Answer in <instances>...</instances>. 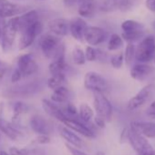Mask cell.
<instances>
[{
    "mask_svg": "<svg viewBox=\"0 0 155 155\" xmlns=\"http://www.w3.org/2000/svg\"><path fill=\"white\" fill-rule=\"evenodd\" d=\"M39 47L43 55L50 59H54L61 51L65 50V45L60 38L48 33L39 39Z\"/></svg>",
    "mask_w": 155,
    "mask_h": 155,
    "instance_id": "cell-1",
    "label": "cell"
},
{
    "mask_svg": "<svg viewBox=\"0 0 155 155\" xmlns=\"http://www.w3.org/2000/svg\"><path fill=\"white\" fill-rule=\"evenodd\" d=\"M155 58V38L146 36L136 47L135 59L140 63H147Z\"/></svg>",
    "mask_w": 155,
    "mask_h": 155,
    "instance_id": "cell-2",
    "label": "cell"
},
{
    "mask_svg": "<svg viewBox=\"0 0 155 155\" xmlns=\"http://www.w3.org/2000/svg\"><path fill=\"white\" fill-rule=\"evenodd\" d=\"M42 89V82L39 81H34L28 83H24L12 88L8 89L4 91V95L8 98L16 97H29L35 95Z\"/></svg>",
    "mask_w": 155,
    "mask_h": 155,
    "instance_id": "cell-3",
    "label": "cell"
},
{
    "mask_svg": "<svg viewBox=\"0 0 155 155\" xmlns=\"http://www.w3.org/2000/svg\"><path fill=\"white\" fill-rule=\"evenodd\" d=\"M43 31V24L40 20L35 22L29 27L24 28L20 31V38L18 43V48L20 50L26 49L30 47L35 39L42 33Z\"/></svg>",
    "mask_w": 155,
    "mask_h": 155,
    "instance_id": "cell-4",
    "label": "cell"
},
{
    "mask_svg": "<svg viewBox=\"0 0 155 155\" xmlns=\"http://www.w3.org/2000/svg\"><path fill=\"white\" fill-rule=\"evenodd\" d=\"M84 87L88 91L102 93L109 89V83L100 73L89 71L84 76Z\"/></svg>",
    "mask_w": 155,
    "mask_h": 155,
    "instance_id": "cell-5",
    "label": "cell"
},
{
    "mask_svg": "<svg viewBox=\"0 0 155 155\" xmlns=\"http://www.w3.org/2000/svg\"><path fill=\"white\" fill-rule=\"evenodd\" d=\"M18 32V28L15 18H9L8 20L5 21L2 37H1V47L4 52L10 51L15 42Z\"/></svg>",
    "mask_w": 155,
    "mask_h": 155,
    "instance_id": "cell-6",
    "label": "cell"
},
{
    "mask_svg": "<svg viewBox=\"0 0 155 155\" xmlns=\"http://www.w3.org/2000/svg\"><path fill=\"white\" fill-rule=\"evenodd\" d=\"M127 140L130 141V145L137 152L138 155H144L148 152L153 151L151 144L149 142L147 138L136 132L133 129L130 127L127 132Z\"/></svg>",
    "mask_w": 155,
    "mask_h": 155,
    "instance_id": "cell-7",
    "label": "cell"
},
{
    "mask_svg": "<svg viewBox=\"0 0 155 155\" xmlns=\"http://www.w3.org/2000/svg\"><path fill=\"white\" fill-rule=\"evenodd\" d=\"M93 105L97 116L102 118L105 121H110L112 116V106L110 101L101 92H93Z\"/></svg>",
    "mask_w": 155,
    "mask_h": 155,
    "instance_id": "cell-8",
    "label": "cell"
},
{
    "mask_svg": "<svg viewBox=\"0 0 155 155\" xmlns=\"http://www.w3.org/2000/svg\"><path fill=\"white\" fill-rule=\"evenodd\" d=\"M30 9L29 7L13 3L9 0H0V18L2 19L18 17Z\"/></svg>",
    "mask_w": 155,
    "mask_h": 155,
    "instance_id": "cell-9",
    "label": "cell"
},
{
    "mask_svg": "<svg viewBox=\"0 0 155 155\" xmlns=\"http://www.w3.org/2000/svg\"><path fill=\"white\" fill-rule=\"evenodd\" d=\"M16 68L20 72L23 78H26L36 73L38 69V65L33 54L27 53L18 58Z\"/></svg>",
    "mask_w": 155,
    "mask_h": 155,
    "instance_id": "cell-10",
    "label": "cell"
},
{
    "mask_svg": "<svg viewBox=\"0 0 155 155\" xmlns=\"http://www.w3.org/2000/svg\"><path fill=\"white\" fill-rule=\"evenodd\" d=\"M155 90L154 84H148L143 87L136 95H134L128 102V109L130 110H135L141 106H143L146 102L150 101Z\"/></svg>",
    "mask_w": 155,
    "mask_h": 155,
    "instance_id": "cell-11",
    "label": "cell"
},
{
    "mask_svg": "<svg viewBox=\"0 0 155 155\" xmlns=\"http://www.w3.org/2000/svg\"><path fill=\"white\" fill-rule=\"evenodd\" d=\"M108 38V32L104 28L96 26H89L84 35V40L91 47L102 44Z\"/></svg>",
    "mask_w": 155,
    "mask_h": 155,
    "instance_id": "cell-12",
    "label": "cell"
},
{
    "mask_svg": "<svg viewBox=\"0 0 155 155\" xmlns=\"http://www.w3.org/2000/svg\"><path fill=\"white\" fill-rule=\"evenodd\" d=\"M88 23L81 17H76L69 20V34L77 41H84V35L88 28Z\"/></svg>",
    "mask_w": 155,
    "mask_h": 155,
    "instance_id": "cell-13",
    "label": "cell"
},
{
    "mask_svg": "<svg viewBox=\"0 0 155 155\" xmlns=\"http://www.w3.org/2000/svg\"><path fill=\"white\" fill-rule=\"evenodd\" d=\"M63 124L67 128L70 129L71 130L80 133V134H81L82 136H84L86 138H89V139L95 138L94 131L91 128H89L86 125V123H84L83 121H81L80 120H78V119L68 118L67 120H64Z\"/></svg>",
    "mask_w": 155,
    "mask_h": 155,
    "instance_id": "cell-14",
    "label": "cell"
},
{
    "mask_svg": "<svg viewBox=\"0 0 155 155\" xmlns=\"http://www.w3.org/2000/svg\"><path fill=\"white\" fill-rule=\"evenodd\" d=\"M48 28L51 34L62 38L69 33V21L63 18H53L48 21Z\"/></svg>",
    "mask_w": 155,
    "mask_h": 155,
    "instance_id": "cell-15",
    "label": "cell"
},
{
    "mask_svg": "<svg viewBox=\"0 0 155 155\" xmlns=\"http://www.w3.org/2000/svg\"><path fill=\"white\" fill-rule=\"evenodd\" d=\"M154 67L148 65L147 63H138L131 67L130 77L135 81H143L154 72Z\"/></svg>",
    "mask_w": 155,
    "mask_h": 155,
    "instance_id": "cell-16",
    "label": "cell"
},
{
    "mask_svg": "<svg viewBox=\"0 0 155 155\" xmlns=\"http://www.w3.org/2000/svg\"><path fill=\"white\" fill-rule=\"evenodd\" d=\"M98 9L96 0H79L78 14L82 18H92Z\"/></svg>",
    "mask_w": 155,
    "mask_h": 155,
    "instance_id": "cell-17",
    "label": "cell"
},
{
    "mask_svg": "<svg viewBox=\"0 0 155 155\" xmlns=\"http://www.w3.org/2000/svg\"><path fill=\"white\" fill-rule=\"evenodd\" d=\"M31 130L38 135H48L51 132V126L48 121L40 115H34L29 120Z\"/></svg>",
    "mask_w": 155,
    "mask_h": 155,
    "instance_id": "cell-18",
    "label": "cell"
},
{
    "mask_svg": "<svg viewBox=\"0 0 155 155\" xmlns=\"http://www.w3.org/2000/svg\"><path fill=\"white\" fill-rule=\"evenodd\" d=\"M42 107H43V110H45V112L48 115H49L50 117L59 120L62 123L64 122L65 120H67L68 118L66 115V113L52 101L43 99L42 100Z\"/></svg>",
    "mask_w": 155,
    "mask_h": 155,
    "instance_id": "cell-19",
    "label": "cell"
},
{
    "mask_svg": "<svg viewBox=\"0 0 155 155\" xmlns=\"http://www.w3.org/2000/svg\"><path fill=\"white\" fill-rule=\"evenodd\" d=\"M130 128L145 138H155V122L150 121H132Z\"/></svg>",
    "mask_w": 155,
    "mask_h": 155,
    "instance_id": "cell-20",
    "label": "cell"
},
{
    "mask_svg": "<svg viewBox=\"0 0 155 155\" xmlns=\"http://www.w3.org/2000/svg\"><path fill=\"white\" fill-rule=\"evenodd\" d=\"M16 22H17V26L18 28V31H22L24 28L29 27L30 25L34 24L35 22L39 20V16H38V12L35 9H30L29 11L16 17Z\"/></svg>",
    "mask_w": 155,
    "mask_h": 155,
    "instance_id": "cell-21",
    "label": "cell"
},
{
    "mask_svg": "<svg viewBox=\"0 0 155 155\" xmlns=\"http://www.w3.org/2000/svg\"><path fill=\"white\" fill-rule=\"evenodd\" d=\"M58 130H59L60 136L68 142V144L75 148H80L83 146L82 140L70 129L67 128L66 126H60L58 128Z\"/></svg>",
    "mask_w": 155,
    "mask_h": 155,
    "instance_id": "cell-22",
    "label": "cell"
},
{
    "mask_svg": "<svg viewBox=\"0 0 155 155\" xmlns=\"http://www.w3.org/2000/svg\"><path fill=\"white\" fill-rule=\"evenodd\" d=\"M0 131L3 132L11 140H18L23 137V134L11 122L0 119Z\"/></svg>",
    "mask_w": 155,
    "mask_h": 155,
    "instance_id": "cell-23",
    "label": "cell"
},
{
    "mask_svg": "<svg viewBox=\"0 0 155 155\" xmlns=\"http://www.w3.org/2000/svg\"><path fill=\"white\" fill-rule=\"evenodd\" d=\"M67 67L68 66L65 60V55H60L52 60V62L49 64L48 69L51 76H54L58 74H65Z\"/></svg>",
    "mask_w": 155,
    "mask_h": 155,
    "instance_id": "cell-24",
    "label": "cell"
},
{
    "mask_svg": "<svg viewBox=\"0 0 155 155\" xmlns=\"http://www.w3.org/2000/svg\"><path fill=\"white\" fill-rule=\"evenodd\" d=\"M70 98V92L68 89L64 86L59 87L53 91L51 94V101L55 103H68Z\"/></svg>",
    "mask_w": 155,
    "mask_h": 155,
    "instance_id": "cell-25",
    "label": "cell"
},
{
    "mask_svg": "<svg viewBox=\"0 0 155 155\" xmlns=\"http://www.w3.org/2000/svg\"><path fill=\"white\" fill-rule=\"evenodd\" d=\"M120 28L122 29V32L141 31V30H144V24H142L141 22H139L137 20L127 19L121 23Z\"/></svg>",
    "mask_w": 155,
    "mask_h": 155,
    "instance_id": "cell-26",
    "label": "cell"
},
{
    "mask_svg": "<svg viewBox=\"0 0 155 155\" xmlns=\"http://www.w3.org/2000/svg\"><path fill=\"white\" fill-rule=\"evenodd\" d=\"M79 117L81 121H83L84 123H88L94 117V111L86 102H82L80 106Z\"/></svg>",
    "mask_w": 155,
    "mask_h": 155,
    "instance_id": "cell-27",
    "label": "cell"
},
{
    "mask_svg": "<svg viewBox=\"0 0 155 155\" xmlns=\"http://www.w3.org/2000/svg\"><path fill=\"white\" fill-rule=\"evenodd\" d=\"M121 38L124 41L128 43L134 44V42L140 41L145 38V32L144 30L141 31H133V32H122Z\"/></svg>",
    "mask_w": 155,
    "mask_h": 155,
    "instance_id": "cell-28",
    "label": "cell"
},
{
    "mask_svg": "<svg viewBox=\"0 0 155 155\" xmlns=\"http://www.w3.org/2000/svg\"><path fill=\"white\" fill-rule=\"evenodd\" d=\"M122 1L123 0H103L100 9L101 11L105 13H110L115 10H119Z\"/></svg>",
    "mask_w": 155,
    "mask_h": 155,
    "instance_id": "cell-29",
    "label": "cell"
},
{
    "mask_svg": "<svg viewBox=\"0 0 155 155\" xmlns=\"http://www.w3.org/2000/svg\"><path fill=\"white\" fill-rule=\"evenodd\" d=\"M123 38L121 36L113 33L110 36L109 41H108V49L110 51H116L120 49L123 47Z\"/></svg>",
    "mask_w": 155,
    "mask_h": 155,
    "instance_id": "cell-30",
    "label": "cell"
},
{
    "mask_svg": "<svg viewBox=\"0 0 155 155\" xmlns=\"http://www.w3.org/2000/svg\"><path fill=\"white\" fill-rule=\"evenodd\" d=\"M72 60L73 63L77 66L84 65L87 61L85 57V51H83L82 48L79 46H76L72 50Z\"/></svg>",
    "mask_w": 155,
    "mask_h": 155,
    "instance_id": "cell-31",
    "label": "cell"
},
{
    "mask_svg": "<svg viewBox=\"0 0 155 155\" xmlns=\"http://www.w3.org/2000/svg\"><path fill=\"white\" fill-rule=\"evenodd\" d=\"M66 81V75L58 74L51 76L48 81V87L51 90H56L59 87H62L64 82Z\"/></svg>",
    "mask_w": 155,
    "mask_h": 155,
    "instance_id": "cell-32",
    "label": "cell"
},
{
    "mask_svg": "<svg viewBox=\"0 0 155 155\" xmlns=\"http://www.w3.org/2000/svg\"><path fill=\"white\" fill-rule=\"evenodd\" d=\"M10 155H43L40 150H31L27 148H18L12 147L9 149Z\"/></svg>",
    "mask_w": 155,
    "mask_h": 155,
    "instance_id": "cell-33",
    "label": "cell"
},
{
    "mask_svg": "<svg viewBox=\"0 0 155 155\" xmlns=\"http://www.w3.org/2000/svg\"><path fill=\"white\" fill-rule=\"evenodd\" d=\"M135 55H136V47L134 46V44L128 43L124 52V61L127 66H130L132 64L135 58Z\"/></svg>",
    "mask_w": 155,
    "mask_h": 155,
    "instance_id": "cell-34",
    "label": "cell"
},
{
    "mask_svg": "<svg viewBox=\"0 0 155 155\" xmlns=\"http://www.w3.org/2000/svg\"><path fill=\"white\" fill-rule=\"evenodd\" d=\"M123 62H124V53L123 52H119L117 54H114L110 58V64L116 69L121 68Z\"/></svg>",
    "mask_w": 155,
    "mask_h": 155,
    "instance_id": "cell-35",
    "label": "cell"
},
{
    "mask_svg": "<svg viewBox=\"0 0 155 155\" xmlns=\"http://www.w3.org/2000/svg\"><path fill=\"white\" fill-rule=\"evenodd\" d=\"M85 57L87 61L93 62L99 58V50L96 49L94 47L88 46L85 49Z\"/></svg>",
    "mask_w": 155,
    "mask_h": 155,
    "instance_id": "cell-36",
    "label": "cell"
},
{
    "mask_svg": "<svg viewBox=\"0 0 155 155\" xmlns=\"http://www.w3.org/2000/svg\"><path fill=\"white\" fill-rule=\"evenodd\" d=\"M65 110L66 111H64V112L66 113V115L68 118L77 119L78 115H79V110H77L76 106L73 103H70V102H68L67 103V106L65 108Z\"/></svg>",
    "mask_w": 155,
    "mask_h": 155,
    "instance_id": "cell-37",
    "label": "cell"
},
{
    "mask_svg": "<svg viewBox=\"0 0 155 155\" xmlns=\"http://www.w3.org/2000/svg\"><path fill=\"white\" fill-rule=\"evenodd\" d=\"M28 110V106L23 102H17L14 106V114L15 116H19L22 113H25Z\"/></svg>",
    "mask_w": 155,
    "mask_h": 155,
    "instance_id": "cell-38",
    "label": "cell"
},
{
    "mask_svg": "<svg viewBox=\"0 0 155 155\" xmlns=\"http://www.w3.org/2000/svg\"><path fill=\"white\" fill-rule=\"evenodd\" d=\"M133 4H134V0H123L119 10L121 12H127L132 8Z\"/></svg>",
    "mask_w": 155,
    "mask_h": 155,
    "instance_id": "cell-39",
    "label": "cell"
},
{
    "mask_svg": "<svg viewBox=\"0 0 155 155\" xmlns=\"http://www.w3.org/2000/svg\"><path fill=\"white\" fill-rule=\"evenodd\" d=\"M66 147L68 150V151L71 153V155H88L87 153H85L84 151H82L79 148H75L69 144H66Z\"/></svg>",
    "mask_w": 155,
    "mask_h": 155,
    "instance_id": "cell-40",
    "label": "cell"
},
{
    "mask_svg": "<svg viewBox=\"0 0 155 155\" xmlns=\"http://www.w3.org/2000/svg\"><path fill=\"white\" fill-rule=\"evenodd\" d=\"M146 115L152 120H155V101L150 104V106L146 110Z\"/></svg>",
    "mask_w": 155,
    "mask_h": 155,
    "instance_id": "cell-41",
    "label": "cell"
},
{
    "mask_svg": "<svg viewBox=\"0 0 155 155\" xmlns=\"http://www.w3.org/2000/svg\"><path fill=\"white\" fill-rule=\"evenodd\" d=\"M34 142L38 144H47L50 142V138L48 135H38L34 140Z\"/></svg>",
    "mask_w": 155,
    "mask_h": 155,
    "instance_id": "cell-42",
    "label": "cell"
},
{
    "mask_svg": "<svg viewBox=\"0 0 155 155\" xmlns=\"http://www.w3.org/2000/svg\"><path fill=\"white\" fill-rule=\"evenodd\" d=\"M22 79H23V77L20 74V72L17 68H15L13 73H12V76H11V81L12 82H18L20 80H22Z\"/></svg>",
    "mask_w": 155,
    "mask_h": 155,
    "instance_id": "cell-43",
    "label": "cell"
},
{
    "mask_svg": "<svg viewBox=\"0 0 155 155\" xmlns=\"http://www.w3.org/2000/svg\"><path fill=\"white\" fill-rule=\"evenodd\" d=\"M145 7L151 13H155V0H145Z\"/></svg>",
    "mask_w": 155,
    "mask_h": 155,
    "instance_id": "cell-44",
    "label": "cell"
},
{
    "mask_svg": "<svg viewBox=\"0 0 155 155\" xmlns=\"http://www.w3.org/2000/svg\"><path fill=\"white\" fill-rule=\"evenodd\" d=\"M79 0H63V4L67 8H73L74 6H78Z\"/></svg>",
    "mask_w": 155,
    "mask_h": 155,
    "instance_id": "cell-45",
    "label": "cell"
},
{
    "mask_svg": "<svg viewBox=\"0 0 155 155\" xmlns=\"http://www.w3.org/2000/svg\"><path fill=\"white\" fill-rule=\"evenodd\" d=\"M94 120H95L96 125H97L99 128H101V129L105 128V123H106V121H105L102 118H101V117H99V116H96V118L94 119Z\"/></svg>",
    "mask_w": 155,
    "mask_h": 155,
    "instance_id": "cell-46",
    "label": "cell"
},
{
    "mask_svg": "<svg viewBox=\"0 0 155 155\" xmlns=\"http://www.w3.org/2000/svg\"><path fill=\"white\" fill-rule=\"evenodd\" d=\"M5 24V19L0 18V38L2 37V32H3V27Z\"/></svg>",
    "mask_w": 155,
    "mask_h": 155,
    "instance_id": "cell-47",
    "label": "cell"
},
{
    "mask_svg": "<svg viewBox=\"0 0 155 155\" xmlns=\"http://www.w3.org/2000/svg\"><path fill=\"white\" fill-rule=\"evenodd\" d=\"M0 155H10V153H8L7 151L1 150V151H0Z\"/></svg>",
    "mask_w": 155,
    "mask_h": 155,
    "instance_id": "cell-48",
    "label": "cell"
},
{
    "mask_svg": "<svg viewBox=\"0 0 155 155\" xmlns=\"http://www.w3.org/2000/svg\"><path fill=\"white\" fill-rule=\"evenodd\" d=\"M3 66H4V64H3L1 61H0V71L3 70V68H4V67H3Z\"/></svg>",
    "mask_w": 155,
    "mask_h": 155,
    "instance_id": "cell-49",
    "label": "cell"
},
{
    "mask_svg": "<svg viewBox=\"0 0 155 155\" xmlns=\"http://www.w3.org/2000/svg\"><path fill=\"white\" fill-rule=\"evenodd\" d=\"M151 27H152V28L155 30V19L151 22Z\"/></svg>",
    "mask_w": 155,
    "mask_h": 155,
    "instance_id": "cell-50",
    "label": "cell"
},
{
    "mask_svg": "<svg viewBox=\"0 0 155 155\" xmlns=\"http://www.w3.org/2000/svg\"><path fill=\"white\" fill-rule=\"evenodd\" d=\"M144 155H154V150L153 151H150V152H148V153H146Z\"/></svg>",
    "mask_w": 155,
    "mask_h": 155,
    "instance_id": "cell-51",
    "label": "cell"
},
{
    "mask_svg": "<svg viewBox=\"0 0 155 155\" xmlns=\"http://www.w3.org/2000/svg\"><path fill=\"white\" fill-rule=\"evenodd\" d=\"M96 155H104V153H103V152H101V151H100V152H98V153H97Z\"/></svg>",
    "mask_w": 155,
    "mask_h": 155,
    "instance_id": "cell-52",
    "label": "cell"
},
{
    "mask_svg": "<svg viewBox=\"0 0 155 155\" xmlns=\"http://www.w3.org/2000/svg\"><path fill=\"white\" fill-rule=\"evenodd\" d=\"M38 1H46V0H38Z\"/></svg>",
    "mask_w": 155,
    "mask_h": 155,
    "instance_id": "cell-53",
    "label": "cell"
},
{
    "mask_svg": "<svg viewBox=\"0 0 155 155\" xmlns=\"http://www.w3.org/2000/svg\"><path fill=\"white\" fill-rule=\"evenodd\" d=\"M154 155H155V150H154Z\"/></svg>",
    "mask_w": 155,
    "mask_h": 155,
    "instance_id": "cell-54",
    "label": "cell"
},
{
    "mask_svg": "<svg viewBox=\"0 0 155 155\" xmlns=\"http://www.w3.org/2000/svg\"><path fill=\"white\" fill-rule=\"evenodd\" d=\"M154 63H155V58H154Z\"/></svg>",
    "mask_w": 155,
    "mask_h": 155,
    "instance_id": "cell-55",
    "label": "cell"
}]
</instances>
